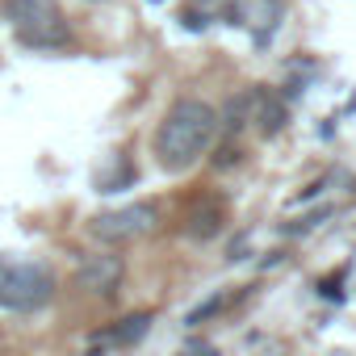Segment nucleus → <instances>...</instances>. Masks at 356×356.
<instances>
[{"label": "nucleus", "instance_id": "12", "mask_svg": "<svg viewBox=\"0 0 356 356\" xmlns=\"http://www.w3.org/2000/svg\"><path fill=\"white\" fill-rule=\"evenodd\" d=\"M235 159H239V147H222V151H218V159H214V163H218V168H231V163H235Z\"/></svg>", "mask_w": 356, "mask_h": 356}, {"label": "nucleus", "instance_id": "6", "mask_svg": "<svg viewBox=\"0 0 356 356\" xmlns=\"http://www.w3.org/2000/svg\"><path fill=\"white\" fill-rule=\"evenodd\" d=\"M252 122H256L264 134H281V130H285V122H289L285 97H277V92H256V109H252Z\"/></svg>", "mask_w": 356, "mask_h": 356}, {"label": "nucleus", "instance_id": "5", "mask_svg": "<svg viewBox=\"0 0 356 356\" xmlns=\"http://www.w3.org/2000/svg\"><path fill=\"white\" fill-rule=\"evenodd\" d=\"M122 277H126V260L113 256V252H105V256H88V260L76 268V285H80L84 293H97V298L118 293Z\"/></svg>", "mask_w": 356, "mask_h": 356}, {"label": "nucleus", "instance_id": "8", "mask_svg": "<svg viewBox=\"0 0 356 356\" xmlns=\"http://www.w3.org/2000/svg\"><path fill=\"white\" fill-rule=\"evenodd\" d=\"M147 331H151V314H147V310H138V314L122 318V323L109 331V339H113V343H138Z\"/></svg>", "mask_w": 356, "mask_h": 356}, {"label": "nucleus", "instance_id": "7", "mask_svg": "<svg viewBox=\"0 0 356 356\" xmlns=\"http://www.w3.org/2000/svg\"><path fill=\"white\" fill-rule=\"evenodd\" d=\"M222 222H227V210L218 206V202H202V206H193L189 210V222H185V231H189V239H214L218 231H222Z\"/></svg>", "mask_w": 356, "mask_h": 356}, {"label": "nucleus", "instance_id": "3", "mask_svg": "<svg viewBox=\"0 0 356 356\" xmlns=\"http://www.w3.org/2000/svg\"><path fill=\"white\" fill-rule=\"evenodd\" d=\"M55 298V273L38 260H9L0 256V310L30 314Z\"/></svg>", "mask_w": 356, "mask_h": 356}, {"label": "nucleus", "instance_id": "2", "mask_svg": "<svg viewBox=\"0 0 356 356\" xmlns=\"http://www.w3.org/2000/svg\"><path fill=\"white\" fill-rule=\"evenodd\" d=\"M5 22L13 26L17 42L34 51H55L72 42L59 0H5Z\"/></svg>", "mask_w": 356, "mask_h": 356}, {"label": "nucleus", "instance_id": "4", "mask_svg": "<svg viewBox=\"0 0 356 356\" xmlns=\"http://www.w3.org/2000/svg\"><path fill=\"white\" fill-rule=\"evenodd\" d=\"M155 218H159V210H155L151 202H130V206H122V210L97 214L88 231H92V239H101V243H109V248H122V243H134V239H143L147 231H155Z\"/></svg>", "mask_w": 356, "mask_h": 356}, {"label": "nucleus", "instance_id": "1", "mask_svg": "<svg viewBox=\"0 0 356 356\" xmlns=\"http://www.w3.org/2000/svg\"><path fill=\"white\" fill-rule=\"evenodd\" d=\"M214 134H218V109L210 101L181 97L163 113V122L155 130V159H159V168H168V172L193 168L210 151Z\"/></svg>", "mask_w": 356, "mask_h": 356}, {"label": "nucleus", "instance_id": "11", "mask_svg": "<svg viewBox=\"0 0 356 356\" xmlns=\"http://www.w3.org/2000/svg\"><path fill=\"white\" fill-rule=\"evenodd\" d=\"M181 356H218V348L206 343V339H189V343L181 348Z\"/></svg>", "mask_w": 356, "mask_h": 356}, {"label": "nucleus", "instance_id": "10", "mask_svg": "<svg viewBox=\"0 0 356 356\" xmlns=\"http://www.w3.org/2000/svg\"><path fill=\"white\" fill-rule=\"evenodd\" d=\"M222 306H227V293H214L210 302H202L197 310H189V318H185V323H189V327H197V323H206V318H214V314H218Z\"/></svg>", "mask_w": 356, "mask_h": 356}, {"label": "nucleus", "instance_id": "9", "mask_svg": "<svg viewBox=\"0 0 356 356\" xmlns=\"http://www.w3.org/2000/svg\"><path fill=\"white\" fill-rule=\"evenodd\" d=\"M252 109H256V92H243L239 101H231V105H227V126H231V130H239V126L252 118Z\"/></svg>", "mask_w": 356, "mask_h": 356}]
</instances>
